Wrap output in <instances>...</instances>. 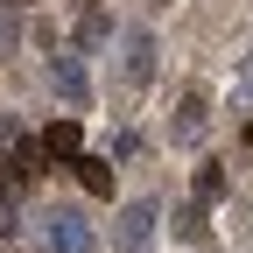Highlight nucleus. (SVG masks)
<instances>
[{
  "instance_id": "obj_1",
  "label": "nucleus",
  "mask_w": 253,
  "mask_h": 253,
  "mask_svg": "<svg viewBox=\"0 0 253 253\" xmlns=\"http://www.w3.org/2000/svg\"><path fill=\"white\" fill-rule=\"evenodd\" d=\"M155 225H162L155 197H134V204H120V225H113L120 253H148V246H155Z\"/></svg>"
},
{
  "instance_id": "obj_2",
  "label": "nucleus",
  "mask_w": 253,
  "mask_h": 253,
  "mask_svg": "<svg viewBox=\"0 0 253 253\" xmlns=\"http://www.w3.org/2000/svg\"><path fill=\"white\" fill-rule=\"evenodd\" d=\"M211 134V99L204 91H183V106H176V120H169V141L176 148H197Z\"/></svg>"
},
{
  "instance_id": "obj_3",
  "label": "nucleus",
  "mask_w": 253,
  "mask_h": 253,
  "mask_svg": "<svg viewBox=\"0 0 253 253\" xmlns=\"http://www.w3.org/2000/svg\"><path fill=\"white\" fill-rule=\"evenodd\" d=\"M49 84H56V99L71 106V113L91 106V78H84V63H78V56H49Z\"/></svg>"
},
{
  "instance_id": "obj_4",
  "label": "nucleus",
  "mask_w": 253,
  "mask_h": 253,
  "mask_svg": "<svg viewBox=\"0 0 253 253\" xmlns=\"http://www.w3.org/2000/svg\"><path fill=\"white\" fill-rule=\"evenodd\" d=\"M99 239H91V225L78 211H49V253H91Z\"/></svg>"
},
{
  "instance_id": "obj_5",
  "label": "nucleus",
  "mask_w": 253,
  "mask_h": 253,
  "mask_svg": "<svg viewBox=\"0 0 253 253\" xmlns=\"http://www.w3.org/2000/svg\"><path fill=\"white\" fill-rule=\"evenodd\" d=\"M155 78V36H148V28H126V84H148Z\"/></svg>"
},
{
  "instance_id": "obj_6",
  "label": "nucleus",
  "mask_w": 253,
  "mask_h": 253,
  "mask_svg": "<svg viewBox=\"0 0 253 253\" xmlns=\"http://www.w3.org/2000/svg\"><path fill=\"white\" fill-rule=\"evenodd\" d=\"M71 169H78V183L91 190V197H113V162H106V155H78Z\"/></svg>"
},
{
  "instance_id": "obj_7",
  "label": "nucleus",
  "mask_w": 253,
  "mask_h": 253,
  "mask_svg": "<svg viewBox=\"0 0 253 253\" xmlns=\"http://www.w3.org/2000/svg\"><path fill=\"white\" fill-rule=\"evenodd\" d=\"M78 42H84V49L113 42V14H106V7H84V14H78Z\"/></svg>"
},
{
  "instance_id": "obj_8",
  "label": "nucleus",
  "mask_w": 253,
  "mask_h": 253,
  "mask_svg": "<svg viewBox=\"0 0 253 253\" xmlns=\"http://www.w3.org/2000/svg\"><path fill=\"white\" fill-rule=\"evenodd\" d=\"M78 120H49V134H42V155H78Z\"/></svg>"
},
{
  "instance_id": "obj_9",
  "label": "nucleus",
  "mask_w": 253,
  "mask_h": 253,
  "mask_svg": "<svg viewBox=\"0 0 253 253\" xmlns=\"http://www.w3.org/2000/svg\"><path fill=\"white\" fill-rule=\"evenodd\" d=\"M218 197H225V169L204 162V169H197V204H218Z\"/></svg>"
},
{
  "instance_id": "obj_10",
  "label": "nucleus",
  "mask_w": 253,
  "mask_h": 253,
  "mask_svg": "<svg viewBox=\"0 0 253 253\" xmlns=\"http://www.w3.org/2000/svg\"><path fill=\"white\" fill-rule=\"evenodd\" d=\"M176 239H204V211H197V204L176 211Z\"/></svg>"
},
{
  "instance_id": "obj_11",
  "label": "nucleus",
  "mask_w": 253,
  "mask_h": 253,
  "mask_svg": "<svg viewBox=\"0 0 253 253\" xmlns=\"http://www.w3.org/2000/svg\"><path fill=\"white\" fill-rule=\"evenodd\" d=\"M239 106H253V49H246V63H239Z\"/></svg>"
},
{
  "instance_id": "obj_12",
  "label": "nucleus",
  "mask_w": 253,
  "mask_h": 253,
  "mask_svg": "<svg viewBox=\"0 0 253 253\" xmlns=\"http://www.w3.org/2000/svg\"><path fill=\"white\" fill-rule=\"evenodd\" d=\"M14 42H21V28H14V14H0V56H7Z\"/></svg>"
},
{
  "instance_id": "obj_13",
  "label": "nucleus",
  "mask_w": 253,
  "mask_h": 253,
  "mask_svg": "<svg viewBox=\"0 0 253 253\" xmlns=\"http://www.w3.org/2000/svg\"><path fill=\"white\" fill-rule=\"evenodd\" d=\"M7 232H14V204L0 197V239H7Z\"/></svg>"
},
{
  "instance_id": "obj_14",
  "label": "nucleus",
  "mask_w": 253,
  "mask_h": 253,
  "mask_svg": "<svg viewBox=\"0 0 253 253\" xmlns=\"http://www.w3.org/2000/svg\"><path fill=\"white\" fill-rule=\"evenodd\" d=\"M0 7H28V0H0Z\"/></svg>"
}]
</instances>
